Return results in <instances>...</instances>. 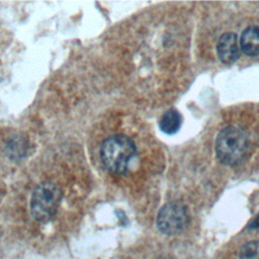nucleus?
Segmentation results:
<instances>
[{
  "instance_id": "nucleus-4",
  "label": "nucleus",
  "mask_w": 259,
  "mask_h": 259,
  "mask_svg": "<svg viewBox=\"0 0 259 259\" xmlns=\"http://www.w3.org/2000/svg\"><path fill=\"white\" fill-rule=\"evenodd\" d=\"M189 223L187 206L180 201H171L161 207L157 214L156 225L158 230L167 235H179Z\"/></svg>"
},
{
  "instance_id": "nucleus-3",
  "label": "nucleus",
  "mask_w": 259,
  "mask_h": 259,
  "mask_svg": "<svg viewBox=\"0 0 259 259\" xmlns=\"http://www.w3.org/2000/svg\"><path fill=\"white\" fill-rule=\"evenodd\" d=\"M62 197L61 189L53 182H42L32 191L29 210L37 222L50 221L58 210Z\"/></svg>"
},
{
  "instance_id": "nucleus-6",
  "label": "nucleus",
  "mask_w": 259,
  "mask_h": 259,
  "mask_svg": "<svg viewBox=\"0 0 259 259\" xmlns=\"http://www.w3.org/2000/svg\"><path fill=\"white\" fill-rule=\"evenodd\" d=\"M240 48L249 57L259 56V26L246 27L240 38Z\"/></svg>"
},
{
  "instance_id": "nucleus-7",
  "label": "nucleus",
  "mask_w": 259,
  "mask_h": 259,
  "mask_svg": "<svg viewBox=\"0 0 259 259\" xmlns=\"http://www.w3.org/2000/svg\"><path fill=\"white\" fill-rule=\"evenodd\" d=\"M181 123L182 117L180 113L175 109H170L166 111L159 121L161 131L167 135L176 134L179 131Z\"/></svg>"
},
{
  "instance_id": "nucleus-5",
  "label": "nucleus",
  "mask_w": 259,
  "mask_h": 259,
  "mask_svg": "<svg viewBox=\"0 0 259 259\" xmlns=\"http://www.w3.org/2000/svg\"><path fill=\"white\" fill-rule=\"evenodd\" d=\"M240 49L238 36L234 32L222 34L217 44L218 57L226 65L233 64L240 58Z\"/></svg>"
},
{
  "instance_id": "nucleus-1",
  "label": "nucleus",
  "mask_w": 259,
  "mask_h": 259,
  "mask_svg": "<svg viewBox=\"0 0 259 259\" xmlns=\"http://www.w3.org/2000/svg\"><path fill=\"white\" fill-rule=\"evenodd\" d=\"M251 141L245 131L238 126L224 127L215 140V154L221 163L237 166L250 155Z\"/></svg>"
},
{
  "instance_id": "nucleus-9",
  "label": "nucleus",
  "mask_w": 259,
  "mask_h": 259,
  "mask_svg": "<svg viewBox=\"0 0 259 259\" xmlns=\"http://www.w3.org/2000/svg\"><path fill=\"white\" fill-rule=\"evenodd\" d=\"M248 230H256L259 229V214L247 226Z\"/></svg>"
},
{
  "instance_id": "nucleus-2",
  "label": "nucleus",
  "mask_w": 259,
  "mask_h": 259,
  "mask_svg": "<svg viewBox=\"0 0 259 259\" xmlns=\"http://www.w3.org/2000/svg\"><path fill=\"white\" fill-rule=\"evenodd\" d=\"M136 155V145L124 135H115L106 139L100 148L103 166L113 174H124Z\"/></svg>"
},
{
  "instance_id": "nucleus-8",
  "label": "nucleus",
  "mask_w": 259,
  "mask_h": 259,
  "mask_svg": "<svg viewBox=\"0 0 259 259\" xmlns=\"http://www.w3.org/2000/svg\"><path fill=\"white\" fill-rule=\"evenodd\" d=\"M239 259H259V241L244 244L239 251Z\"/></svg>"
}]
</instances>
